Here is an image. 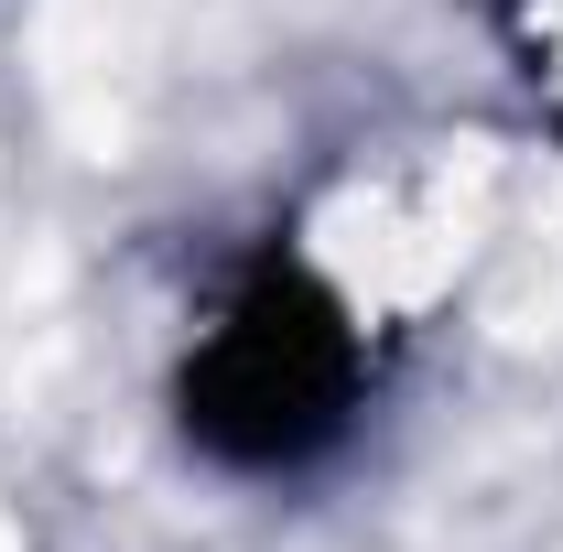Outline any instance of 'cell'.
I'll use <instances>...</instances> for the list:
<instances>
[{
  "label": "cell",
  "mask_w": 563,
  "mask_h": 552,
  "mask_svg": "<svg viewBox=\"0 0 563 552\" xmlns=\"http://www.w3.org/2000/svg\"><path fill=\"white\" fill-rule=\"evenodd\" d=\"M379 390V336L357 292L303 250L239 261L174 368V422L228 477H303L357 433Z\"/></svg>",
  "instance_id": "1"
},
{
  "label": "cell",
  "mask_w": 563,
  "mask_h": 552,
  "mask_svg": "<svg viewBox=\"0 0 563 552\" xmlns=\"http://www.w3.org/2000/svg\"><path fill=\"white\" fill-rule=\"evenodd\" d=\"M509 33H520V66H531V87L563 109V0H509Z\"/></svg>",
  "instance_id": "2"
}]
</instances>
